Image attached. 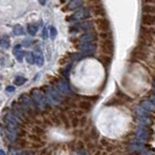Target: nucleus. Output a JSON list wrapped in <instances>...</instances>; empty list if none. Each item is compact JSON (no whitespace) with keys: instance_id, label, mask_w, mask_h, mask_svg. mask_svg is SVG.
<instances>
[{"instance_id":"obj_2","label":"nucleus","mask_w":155,"mask_h":155,"mask_svg":"<svg viewBox=\"0 0 155 155\" xmlns=\"http://www.w3.org/2000/svg\"><path fill=\"white\" fill-rule=\"evenodd\" d=\"M18 103L23 108V110L29 114L33 113V111L37 109V106L35 105V103H34L32 97L27 94H22L21 97H19Z\"/></svg>"},{"instance_id":"obj_7","label":"nucleus","mask_w":155,"mask_h":155,"mask_svg":"<svg viewBox=\"0 0 155 155\" xmlns=\"http://www.w3.org/2000/svg\"><path fill=\"white\" fill-rule=\"evenodd\" d=\"M97 34L94 31H88L85 32L84 35H81L79 38V43L80 44H87V43H92L96 40Z\"/></svg>"},{"instance_id":"obj_8","label":"nucleus","mask_w":155,"mask_h":155,"mask_svg":"<svg viewBox=\"0 0 155 155\" xmlns=\"http://www.w3.org/2000/svg\"><path fill=\"white\" fill-rule=\"evenodd\" d=\"M95 22H96L97 27H98V29L101 31V33L110 31V21L107 18H97Z\"/></svg>"},{"instance_id":"obj_23","label":"nucleus","mask_w":155,"mask_h":155,"mask_svg":"<svg viewBox=\"0 0 155 155\" xmlns=\"http://www.w3.org/2000/svg\"><path fill=\"white\" fill-rule=\"evenodd\" d=\"M25 59L29 64H34L35 63V55H34L33 52L27 51L25 52Z\"/></svg>"},{"instance_id":"obj_3","label":"nucleus","mask_w":155,"mask_h":155,"mask_svg":"<svg viewBox=\"0 0 155 155\" xmlns=\"http://www.w3.org/2000/svg\"><path fill=\"white\" fill-rule=\"evenodd\" d=\"M31 97L34 101V103L37 106V108L41 109V110H45L47 109V106H48V101L46 99V97H44V95L41 93L40 91L38 89L34 88L31 90Z\"/></svg>"},{"instance_id":"obj_9","label":"nucleus","mask_w":155,"mask_h":155,"mask_svg":"<svg viewBox=\"0 0 155 155\" xmlns=\"http://www.w3.org/2000/svg\"><path fill=\"white\" fill-rule=\"evenodd\" d=\"M114 43L111 40L103 41L101 44V50L105 53V55H110L114 52Z\"/></svg>"},{"instance_id":"obj_12","label":"nucleus","mask_w":155,"mask_h":155,"mask_svg":"<svg viewBox=\"0 0 155 155\" xmlns=\"http://www.w3.org/2000/svg\"><path fill=\"white\" fill-rule=\"evenodd\" d=\"M142 23L144 26H152L155 25V15H143Z\"/></svg>"},{"instance_id":"obj_13","label":"nucleus","mask_w":155,"mask_h":155,"mask_svg":"<svg viewBox=\"0 0 155 155\" xmlns=\"http://www.w3.org/2000/svg\"><path fill=\"white\" fill-rule=\"evenodd\" d=\"M13 54L14 56L16 57V59L19 62H21L22 59H23V55H25L24 54V52L21 51V47L19 46V45H17L16 47L14 48V51H13Z\"/></svg>"},{"instance_id":"obj_6","label":"nucleus","mask_w":155,"mask_h":155,"mask_svg":"<svg viewBox=\"0 0 155 155\" xmlns=\"http://www.w3.org/2000/svg\"><path fill=\"white\" fill-rule=\"evenodd\" d=\"M132 56L137 60H147L148 57V52L143 47H137L132 51Z\"/></svg>"},{"instance_id":"obj_29","label":"nucleus","mask_w":155,"mask_h":155,"mask_svg":"<svg viewBox=\"0 0 155 155\" xmlns=\"http://www.w3.org/2000/svg\"><path fill=\"white\" fill-rule=\"evenodd\" d=\"M6 90H7L8 92H13V91L15 90V87H14V86H8L7 88H6Z\"/></svg>"},{"instance_id":"obj_4","label":"nucleus","mask_w":155,"mask_h":155,"mask_svg":"<svg viewBox=\"0 0 155 155\" xmlns=\"http://www.w3.org/2000/svg\"><path fill=\"white\" fill-rule=\"evenodd\" d=\"M89 14L90 13H89L88 8H81L75 14H73L72 16L68 17L66 18V21L69 22H78V21H81V19H84L87 17H89Z\"/></svg>"},{"instance_id":"obj_28","label":"nucleus","mask_w":155,"mask_h":155,"mask_svg":"<svg viewBox=\"0 0 155 155\" xmlns=\"http://www.w3.org/2000/svg\"><path fill=\"white\" fill-rule=\"evenodd\" d=\"M43 39L44 40H47L48 39V29H47V27L44 28V30H43Z\"/></svg>"},{"instance_id":"obj_25","label":"nucleus","mask_w":155,"mask_h":155,"mask_svg":"<svg viewBox=\"0 0 155 155\" xmlns=\"http://www.w3.org/2000/svg\"><path fill=\"white\" fill-rule=\"evenodd\" d=\"M94 14L97 15V16H102V15L105 14V10L103 7H94Z\"/></svg>"},{"instance_id":"obj_27","label":"nucleus","mask_w":155,"mask_h":155,"mask_svg":"<svg viewBox=\"0 0 155 155\" xmlns=\"http://www.w3.org/2000/svg\"><path fill=\"white\" fill-rule=\"evenodd\" d=\"M50 32H51V38L52 40H54L56 35H57V31H56V28L53 27V26H51L50 27Z\"/></svg>"},{"instance_id":"obj_11","label":"nucleus","mask_w":155,"mask_h":155,"mask_svg":"<svg viewBox=\"0 0 155 155\" xmlns=\"http://www.w3.org/2000/svg\"><path fill=\"white\" fill-rule=\"evenodd\" d=\"M136 136L140 140H147L149 139V132L145 127H139L136 130Z\"/></svg>"},{"instance_id":"obj_5","label":"nucleus","mask_w":155,"mask_h":155,"mask_svg":"<svg viewBox=\"0 0 155 155\" xmlns=\"http://www.w3.org/2000/svg\"><path fill=\"white\" fill-rule=\"evenodd\" d=\"M55 86H56V89L59 91L63 96L64 95H66V96L73 95V91L71 89V86L69 84V82H68L66 80H64V79L58 80L55 82Z\"/></svg>"},{"instance_id":"obj_15","label":"nucleus","mask_w":155,"mask_h":155,"mask_svg":"<svg viewBox=\"0 0 155 155\" xmlns=\"http://www.w3.org/2000/svg\"><path fill=\"white\" fill-rule=\"evenodd\" d=\"M84 2L81 1V0H74V1H71L69 4H68V11H72V10H75L78 8H81Z\"/></svg>"},{"instance_id":"obj_14","label":"nucleus","mask_w":155,"mask_h":155,"mask_svg":"<svg viewBox=\"0 0 155 155\" xmlns=\"http://www.w3.org/2000/svg\"><path fill=\"white\" fill-rule=\"evenodd\" d=\"M140 107H142L143 110L148 111V113H151V111L155 110V104L151 101H143L142 105H140Z\"/></svg>"},{"instance_id":"obj_18","label":"nucleus","mask_w":155,"mask_h":155,"mask_svg":"<svg viewBox=\"0 0 155 155\" xmlns=\"http://www.w3.org/2000/svg\"><path fill=\"white\" fill-rule=\"evenodd\" d=\"M38 24H35V23H29L27 25V31L28 33L30 34L31 36H35L37 34V31H38Z\"/></svg>"},{"instance_id":"obj_30","label":"nucleus","mask_w":155,"mask_h":155,"mask_svg":"<svg viewBox=\"0 0 155 155\" xmlns=\"http://www.w3.org/2000/svg\"><path fill=\"white\" fill-rule=\"evenodd\" d=\"M151 102H153V103L155 104V94L151 97Z\"/></svg>"},{"instance_id":"obj_24","label":"nucleus","mask_w":155,"mask_h":155,"mask_svg":"<svg viewBox=\"0 0 155 155\" xmlns=\"http://www.w3.org/2000/svg\"><path fill=\"white\" fill-rule=\"evenodd\" d=\"M79 107L81 110H89L91 109V104L89 103L88 101H81V103L79 104Z\"/></svg>"},{"instance_id":"obj_16","label":"nucleus","mask_w":155,"mask_h":155,"mask_svg":"<svg viewBox=\"0 0 155 155\" xmlns=\"http://www.w3.org/2000/svg\"><path fill=\"white\" fill-rule=\"evenodd\" d=\"M143 15H155V6L151 4L144 5L143 7Z\"/></svg>"},{"instance_id":"obj_19","label":"nucleus","mask_w":155,"mask_h":155,"mask_svg":"<svg viewBox=\"0 0 155 155\" xmlns=\"http://www.w3.org/2000/svg\"><path fill=\"white\" fill-rule=\"evenodd\" d=\"M44 56H43V54H42V52L40 51H37L36 53H35V62H36V64H37V66H39V67H42L43 65H44Z\"/></svg>"},{"instance_id":"obj_1","label":"nucleus","mask_w":155,"mask_h":155,"mask_svg":"<svg viewBox=\"0 0 155 155\" xmlns=\"http://www.w3.org/2000/svg\"><path fill=\"white\" fill-rule=\"evenodd\" d=\"M63 95L54 87H47L46 90V99L48 104L51 105H58L62 102Z\"/></svg>"},{"instance_id":"obj_26","label":"nucleus","mask_w":155,"mask_h":155,"mask_svg":"<svg viewBox=\"0 0 155 155\" xmlns=\"http://www.w3.org/2000/svg\"><path fill=\"white\" fill-rule=\"evenodd\" d=\"M71 69V65H68L66 68H64L62 71H61V74H62V76L63 77H65V78H67V77H69V74H70V70Z\"/></svg>"},{"instance_id":"obj_21","label":"nucleus","mask_w":155,"mask_h":155,"mask_svg":"<svg viewBox=\"0 0 155 155\" xmlns=\"http://www.w3.org/2000/svg\"><path fill=\"white\" fill-rule=\"evenodd\" d=\"M13 33L16 36H21V35H23V33H24L23 27L21 25H19V24H17V25H15L14 28H13Z\"/></svg>"},{"instance_id":"obj_17","label":"nucleus","mask_w":155,"mask_h":155,"mask_svg":"<svg viewBox=\"0 0 155 155\" xmlns=\"http://www.w3.org/2000/svg\"><path fill=\"white\" fill-rule=\"evenodd\" d=\"M1 48L4 50H7L11 46V41H10V37L8 35H2L1 37Z\"/></svg>"},{"instance_id":"obj_20","label":"nucleus","mask_w":155,"mask_h":155,"mask_svg":"<svg viewBox=\"0 0 155 155\" xmlns=\"http://www.w3.org/2000/svg\"><path fill=\"white\" fill-rule=\"evenodd\" d=\"M25 82H26V79L24 77H21V76H17L14 80V84L17 85V86H21V85L25 84Z\"/></svg>"},{"instance_id":"obj_31","label":"nucleus","mask_w":155,"mask_h":155,"mask_svg":"<svg viewBox=\"0 0 155 155\" xmlns=\"http://www.w3.org/2000/svg\"><path fill=\"white\" fill-rule=\"evenodd\" d=\"M0 155H6V154H5V152H4V150H3V149L0 150Z\"/></svg>"},{"instance_id":"obj_22","label":"nucleus","mask_w":155,"mask_h":155,"mask_svg":"<svg viewBox=\"0 0 155 155\" xmlns=\"http://www.w3.org/2000/svg\"><path fill=\"white\" fill-rule=\"evenodd\" d=\"M98 59L102 62V64H103L105 67L109 66L111 61V58L109 55H101V56H99Z\"/></svg>"},{"instance_id":"obj_10","label":"nucleus","mask_w":155,"mask_h":155,"mask_svg":"<svg viewBox=\"0 0 155 155\" xmlns=\"http://www.w3.org/2000/svg\"><path fill=\"white\" fill-rule=\"evenodd\" d=\"M79 50L82 53H92L96 50V44L95 43H87V44H79Z\"/></svg>"}]
</instances>
